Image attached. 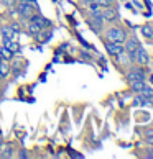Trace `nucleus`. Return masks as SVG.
<instances>
[{"label": "nucleus", "mask_w": 153, "mask_h": 159, "mask_svg": "<svg viewBox=\"0 0 153 159\" xmlns=\"http://www.w3.org/2000/svg\"><path fill=\"white\" fill-rule=\"evenodd\" d=\"M17 11L23 20H28L35 11H38L36 0H18L17 2Z\"/></svg>", "instance_id": "f257e3e1"}, {"label": "nucleus", "mask_w": 153, "mask_h": 159, "mask_svg": "<svg viewBox=\"0 0 153 159\" xmlns=\"http://www.w3.org/2000/svg\"><path fill=\"white\" fill-rule=\"evenodd\" d=\"M105 38L107 41H115V43H123L127 39V33L123 28L119 26H110L107 31H105Z\"/></svg>", "instance_id": "f03ea898"}, {"label": "nucleus", "mask_w": 153, "mask_h": 159, "mask_svg": "<svg viewBox=\"0 0 153 159\" xmlns=\"http://www.w3.org/2000/svg\"><path fill=\"white\" fill-rule=\"evenodd\" d=\"M28 20H33V21H36L38 25L43 28V30H48V28H51V20L50 18H46L45 15H41L40 11H35V13L30 16Z\"/></svg>", "instance_id": "7ed1b4c3"}, {"label": "nucleus", "mask_w": 153, "mask_h": 159, "mask_svg": "<svg viewBox=\"0 0 153 159\" xmlns=\"http://www.w3.org/2000/svg\"><path fill=\"white\" fill-rule=\"evenodd\" d=\"M133 59L137 61L140 66H145V64H148V61H150V57H148V54H146V51L142 48V46H138L137 48V51L133 52Z\"/></svg>", "instance_id": "20e7f679"}, {"label": "nucleus", "mask_w": 153, "mask_h": 159, "mask_svg": "<svg viewBox=\"0 0 153 159\" xmlns=\"http://www.w3.org/2000/svg\"><path fill=\"white\" fill-rule=\"evenodd\" d=\"M105 49L110 56H117L119 52L123 51V46L122 43H115V41H105Z\"/></svg>", "instance_id": "39448f33"}, {"label": "nucleus", "mask_w": 153, "mask_h": 159, "mask_svg": "<svg viewBox=\"0 0 153 159\" xmlns=\"http://www.w3.org/2000/svg\"><path fill=\"white\" fill-rule=\"evenodd\" d=\"M43 31V28H41L36 21H33V20H28V23H26V33L30 34V36H33V38H38V34Z\"/></svg>", "instance_id": "423d86ee"}, {"label": "nucleus", "mask_w": 153, "mask_h": 159, "mask_svg": "<svg viewBox=\"0 0 153 159\" xmlns=\"http://www.w3.org/2000/svg\"><path fill=\"white\" fill-rule=\"evenodd\" d=\"M102 18L104 21H115L119 18V13H117V10L114 7H105L102 8Z\"/></svg>", "instance_id": "0eeeda50"}, {"label": "nucleus", "mask_w": 153, "mask_h": 159, "mask_svg": "<svg viewBox=\"0 0 153 159\" xmlns=\"http://www.w3.org/2000/svg\"><path fill=\"white\" fill-rule=\"evenodd\" d=\"M123 43H125V46H123V51H127L128 54H133L135 51H137V48L140 46V43H138V39L137 38H130V39H125L123 41ZM132 59H133V56H132Z\"/></svg>", "instance_id": "6e6552de"}, {"label": "nucleus", "mask_w": 153, "mask_h": 159, "mask_svg": "<svg viewBox=\"0 0 153 159\" xmlns=\"http://www.w3.org/2000/svg\"><path fill=\"white\" fill-rule=\"evenodd\" d=\"M128 82L132 80H145V70L143 69H130L127 74Z\"/></svg>", "instance_id": "1a4fd4ad"}, {"label": "nucleus", "mask_w": 153, "mask_h": 159, "mask_svg": "<svg viewBox=\"0 0 153 159\" xmlns=\"http://www.w3.org/2000/svg\"><path fill=\"white\" fill-rule=\"evenodd\" d=\"M15 31L10 28V25L7 26H2L0 28V38H2V41H7V39H15Z\"/></svg>", "instance_id": "9d476101"}, {"label": "nucleus", "mask_w": 153, "mask_h": 159, "mask_svg": "<svg viewBox=\"0 0 153 159\" xmlns=\"http://www.w3.org/2000/svg\"><path fill=\"white\" fill-rule=\"evenodd\" d=\"M89 25L94 28L96 31H101L102 30V26H104V18L102 16H92V15H89Z\"/></svg>", "instance_id": "9b49d317"}, {"label": "nucleus", "mask_w": 153, "mask_h": 159, "mask_svg": "<svg viewBox=\"0 0 153 159\" xmlns=\"http://www.w3.org/2000/svg\"><path fill=\"white\" fill-rule=\"evenodd\" d=\"M10 75V64L7 61L0 59V80Z\"/></svg>", "instance_id": "f8f14e48"}, {"label": "nucleus", "mask_w": 153, "mask_h": 159, "mask_svg": "<svg viewBox=\"0 0 153 159\" xmlns=\"http://www.w3.org/2000/svg\"><path fill=\"white\" fill-rule=\"evenodd\" d=\"M15 52H12L8 48H5V46H0V59H5V61H10L12 57H13Z\"/></svg>", "instance_id": "ddd939ff"}, {"label": "nucleus", "mask_w": 153, "mask_h": 159, "mask_svg": "<svg viewBox=\"0 0 153 159\" xmlns=\"http://www.w3.org/2000/svg\"><path fill=\"white\" fill-rule=\"evenodd\" d=\"M143 85H145V80H132L130 82V89L133 90V92H142V89H143Z\"/></svg>", "instance_id": "4468645a"}, {"label": "nucleus", "mask_w": 153, "mask_h": 159, "mask_svg": "<svg viewBox=\"0 0 153 159\" xmlns=\"http://www.w3.org/2000/svg\"><path fill=\"white\" fill-rule=\"evenodd\" d=\"M3 46H5V48H8L12 52H15L17 49H18V44L15 43V39H7V41H3Z\"/></svg>", "instance_id": "2eb2a0df"}, {"label": "nucleus", "mask_w": 153, "mask_h": 159, "mask_svg": "<svg viewBox=\"0 0 153 159\" xmlns=\"http://www.w3.org/2000/svg\"><path fill=\"white\" fill-rule=\"evenodd\" d=\"M2 151L3 152H0V157H13V148L10 144H7Z\"/></svg>", "instance_id": "dca6fc26"}, {"label": "nucleus", "mask_w": 153, "mask_h": 159, "mask_svg": "<svg viewBox=\"0 0 153 159\" xmlns=\"http://www.w3.org/2000/svg\"><path fill=\"white\" fill-rule=\"evenodd\" d=\"M140 93L143 95V98H153V89L148 87V85H143V89H142Z\"/></svg>", "instance_id": "f3484780"}, {"label": "nucleus", "mask_w": 153, "mask_h": 159, "mask_svg": "<svg viewBox=\"0 0 153 159\" xmlns=\"http://www.w3.org/2000/svg\"><path fill=\"white\" fill-rule=\"evenodd\" d=\"M142 34H143L145 38H153V28L150 25L142 26Z\"/></svg>", "instance_id": "a211bd4d"}, {"label": "nucleus", "mask_w": 153, "mask_h": 159, "mask_svg": "<svg viewBox=\"0 0 153 159\" xmlns=\"http://www.w3.org/2000/svg\"><path fill=\"white\" fill-rule=\"evenodd\" d=\"M92 2H96L97 5H101L102 8H105V7H112V5H114V0H92Z\"/></svg>", "instance_id": "6ab92c4d"}, {"label": "nucleus", "mask_w": 153, "mask_h": 159, "mask_svg": "<svg viewBox=\"0 0 153 159\" xmlns=\"http://www.w3.org/2000/svg\"><path fill=\"white\" fill-rule=\"evenodd\" d=\"M18 157L26 159V157H30V152H28L26 149H20V151H18Z\"/></svg>", "instance_id": "aec40b11"}, {"label": "nucleus", "mask_w": 153, "mask_h": 159, "mask_svg": "<svg viewBox=\"0 0 153 159\" xmlns=\"http://www.w3.org/2000/svg\"><path fill=\"white\" fill-rule=\"evenodd\" d=\"M10 28H12V30H13L15 33H20V30H22V28H20V25H18V23H12V25H10Z\"/></svg>", "instance_id": "412c9836"}, {"label": "nucleus", "mask_w": 153, "mask_h": 159, "mask_svg": "<svg viewBox=\"0 0 153 159\" xmlns=\"http://www.w3.org/2000/svg\"><path fill=\"white\" fill-rule=\"evenodd\" d=\"M17 2V0H2V3H5L7 7H10V5H13Z\"/></svg>", "instance_id": "4be33fe9"}, {"label": "nucleus", "mask_w": 153, "mask_h": 159, "mask_svg": "<svg viewBox=\"0 0 153 159\" xmlns=\"http://www.w3.org/2000/svg\"><path fill=\"white\" fill-rule=\"evenodd\" d=\"M79 2H81V3H84V5H86V7H87V5H89V3L92 2V0H79Z\"/></svg>", "instance_id": "5701e85b"}, {"label": "nucleus", "mask_w": 153, "mask_h": 159, "mask_svg": "<svg viewBox=\"0 0 153 159\" xmlns=\"http://www.w3.org/2000/svg\"><path fill=\"white\" fill-rule=\"evenodd\" d=\"M145 134H146V136H153V128H151V129H146Z\"/></svg>", "instance_id": "b1692460"}, {"label": "nucleus", "mask_w": 153, "mask_h": 159, "mask_svg": "<svg viewBox=\"0 0 153 159\" xmlns=\"http://www.w3.org/2000/svg\"><path fill=\"white\" fill-rule=\"evenodd\" d=\"M146 141H148L150 144H153V136H146Z\"/></svg>", "instance_id": "393cba45"}, {"label": "nucleus", "mask_w": 153, "mask_h": 159, "mask_svg": "<svg viewBox=\"0 0 153 159\" xmlns=\"http://www.w3.org/2000/svg\"><path fill=\"white\" fill-rule=\"evenodd\" d=\"M150 79H151V84H153V75H151V77H150Z\"/></svg>", "instance_id": "a878e982"}]
</instances>
